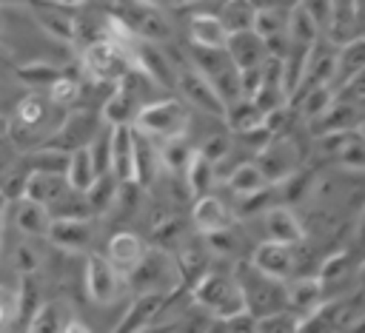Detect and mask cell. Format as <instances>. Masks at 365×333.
Wrapping results in <instances>:
<instances>
[{
  "label": "cell",
  "mask_w": 365,
  "mask_h": 333,
  "mask_svg": "<svg viewBox=\"0 0 365 333\" xmlns=\"http://www.w3.org/2000/svg\"><path fill=\"white\" fill-rule=\"evenodd\" d=\"M299 6L308 11V17L317 23V28L328 34V28L334 23V6H331V0H299Z\"/></svg>",
  "instance_id": "41"
},
{
  "label": "cell",
  "mask_w": 365,
  "mask_h": 333,
  "mask_svg": "<svg viewBox=\"0 0 365 333\" xmlns=\"http://www.w3.org/2000/svg\"><path fill=\"white\" fill-rule=\"evenodd\" d=\"M134 128L148 134L157 142H163L168 137L188 134V108L180 97H160V100L154 97L137 111Z\"/></svg>",
  "instance_id": "6"
},
{
  "label": "cell",
  "mask_w": 365,
  "mask_h": 333,
  "mask_svg": "<svg viewBox=\"0 0 365 333\" xmlns=\"http://www.w3.org/2000/svg\"><path fill=\"white\" fill-rule=\"evenodd\" d=\"M220 20L222 26L231 31H245V28H254V17H257V6L251 0H225L220 6Z\"/></svg>",
  "instance_id": "34"
},
{
  "label": "cell",
  "mask_w": 365,
  "mask_h": 333,
  "mask_svg": "<svg viewBox=\"0 0 365 333\" xmlns=\"http://www.w3.org/2000/svg\"><path fill=\"white\" fill-rule=\"evenodd\" d=\"M108 171L128 182L134 179V125H111V165Z\"/></svg>",
  "instance_id": "23"
},
{
  "label": "cell",
  "mask_w": 365,
  "mask_h": 333,
  "mask_svg": "<svg viewBox=\"0 0 365 333\" xmlns=\"http://www.w3.org/2000/svg\"><path fill=\"white\" fill-rule=\"evenodd\" d=\"M26 91H29V88L23 85V80L17 77V71L0 68V117H9L11 108L17 105V100H20Z\"/></svg>",
  "instance_id": "39"
},
{
  "label": "cell",
  "mask_w": 365,
  "mask_h": 333,
  "mask_svg": "<svg viewBox=\"0 0 365 333\" xmlns=\"http://www.w3.org/2000/svg\"><path fill=\"white\" fill-rule=\"evenodd\" d=\"M145 3H154V6H160V9H177V6H182V0H145Z\"/></svg>",
  "instance_id": "44"
},
{
  "label": "cell",
  "mask_w": 365,
  "mask_h": 333,
  "mask_svg": "<svg viewBox=\"0 0 365 333\" xmlns=\"http://www.w3.org/2000/svg\"><path fill=\"white\" fill-rule=\"evenodd\" d=\"M188 60L205 74V80L214 85V91L220 94V100L225 105L245 97L242 83H240V68L234 65V60L225 48H194V46H188Z\"/></svg>",
  "instance_id": "8"
},
{
  "label": "cell",
  "mask_w": 365,
  "mask_h": 333,
  "mask_svg": "<svg viewBox=\"0 0 365 333\" xmlns=\"http://www.w3.org/2000/svg\"><path fill=\"white\" fill-rule=\"evenodd\" d=\"M46 242H51L57 250H63L68 256L88 253L94 245V216H88V219H51Z\"/></svg>",
  "instance_id": "14"
},
{
  "label": "cell",
  "mask_w": 365,
  "mask_h": 333,
  "mask_svg": "<svg viewBox=\"0 0 365 333\" xmlns=\"http://www.w3.org/2000/svg\"><path fill=\"white\" fill-rule=\"evenodd\" d=\"M225 51L231 54L234 65L242 71V68H254V65H262V60L268 57V46L265 40L254 31V28H245V31H231L228 34V43H225Z\"/></svg>",
  "instance_id": "21"
},
{
  "label": "cell",
  "mask_w": 365,
  "mask_h": 333,
  "mask_svg": "<svg viewBox=\"0 0 365 333\" xmlns=\"http://www.w3.org/2000/svg\"><path fill=\"white\" fill-rule=\"evenodd\" d=\"M9 3H23V0H0V9H3V6H9Z\"/></svg>",
  "instance_id": "46"
},
{
  "label": "cell",
  "mask_w": 365,
  "mask_h": 333,
  "mask_svg": "<svg viewBox=\"0 0 365 333\" xmlns=\"http://www.w3.org/2000/svg\"><path fill=\"white\" fill-rule=\"evenodd\" d=\"M225 185H228V188H231V194L240 199V196H251V194L262 191V188H265V185H271V182L265 179V174H262V168L257 165V159H248V162L234 165V171L228 174Z\"/></svg>",
  "instance_id": "29"
},
{
  "label": "cell",
  "mask_w": 365,
  "mask_h": 333,
  "mask_svg": "<svg viewBox=\"0 0 365 333\" xmlns=\"http://www.w3.org/2000/svg\"><path fill=\"white\" fill-rule=\"evenodd\" d=\"M71 322H74V316H71L68 305H63V302H57V299H43L40 307L34 310V316L29 319L26 330H31V333H43V330H68Z\"/></svg>",
  "instance_id": "28"
},
{
  "label": "cell",
  "mask_w": 365,
  "mask_h": 333,
  "mask_svg": "<svg viewBox=\"0 0 365 333\" xmlns=\"http://www.w3.org/2000/svg\"><path fill=\"white\" fill-rule=\"evenodd\" d=\"M228 28L222 26L220 14H191L188 20V46L194 48H225Z\"/></svg>",
  "instance_id": "24"
},
{
  "label": "cell",
  "mask_w": 365,
  "mask_h": 333,
  "mask_svg": "<svg viewBox=\"0 0 365 333\" xmlns=\"http://www.w3.org/2000/svg\"><path fill=\"white\" fill-rule=\"evenodd\" d=\"M103 125H106V120H103L100 108L91 111V108H77V105H74V108L66 111V117H63V122L57 125V131L51 134L48 145H57V148H63V151L83 148V145H88V142L100 134Z\"/></svg>",
  "instance_id": "11"
},
{
  "label": "cell",
  "mask_w": 365,
  "mask_h": 333,
  "mask_svg": "<svg viewBox=\"0 0 365 333\" xmlns=\"http://www.w3.org/2000/svg\"><path fill=\"white\" fill-rule=\"evenodd\" d=\"M46 94L54 105L60 108H74L83 97V77L77 74H68V71H60L48 85H46Z\"/></svg>",
  "instance_id": "32"
},
{
  "label": "cell",
  "mask_w": 365,
  "mask_h": 333,
  "mask_svg": "<svg viewBox=\"0 0 365 333\" xmlns=\"http://www.w3.org/2000/svg\"><path fill=\"white\" fill-rule=\"evenodd\" d=\"M68 188V179L63 171H31L29 179H26V191L23 196L34 199V202H43L46 208Z\"/></svg>",
  "instance_id": "26"
},
{
  "label": "cell",
  "mask_w": 365,
  "mask_h": 333,
  "mask_svg": "<svg viewBox=\"0 0 365 333\" xmlns=\"http://www.w3.org/2000/svg\"><path fill=\"white\" fill-rule=\"evenodd\" d=\"M66 179H68V185L77 188V191H88V185L97 179V168H94V159H91V154H88V145L74 148V151L68 154Z\"/></svg>",
  "instance_id": "33"
},
{
  "label": "cell",
  "mask_w": 365,
  "mask_h": 333,
  "mask_svg": "<svg viewBox=\"0 0 365 333\" xmlns=\"http://www.w3.org/2000/svg\"><path fill=\"white\" fill-rule=\"evenodd\" d=\"M165 299H168V293H137L128 302L117 330H151L163 305H165Z\"/></svg>",
  "instance_id": "20"
},
{
  "label": "cell",
  "mask_w": 365,
  "mask_h": 333,
  "mask_svg": "<svg viewBox=\"0 0 365 333\" xmlns=\"http://www.w3.org/2000/svg\"><path fill=\"white\" fill-rule=\"evenodd\" d=\"M356 233H359V242L365 245V211H362V219H359V228H356Z\"/></svg>",
  "instance_id": "45"
},
{
  "label": "cell",
  "mask_w": 365,
  "mask_h": 333,
  "mask_svg": "<svg viewBox=\"0 0 365 333\" xmlns=\"http://www.w3.org/2000/svg\"><path fill=\"white\" fill-rule=\"evenodd\" d=\"M336 162L342 168H351V171H365V131L362 128L351 131L342 151L336 154Z\"/></svg>",
  "instance_id": "38"
},
{
  "label": "cell",
  "mask_w": 365,
  "mask_h": 333,
  "mask_svg": "<svg viewBox=\"0 0 365 333\" xmlns=\"http://www.w3.org/2000/svg\"><path fill=\"white\" fill-rule=\"evenodd\" d=\"M48 213H51V219H88V216H94L86 191H77L71 185L48 205Z\"/></svg>",
  "instance_id": "31"
},
{
  "label": "cell",
  "mask_w": 365,
  "mask_h": 333,
  "mask_svg": "<svg viewBox=\"0 0 365 333\" xmlns=\"http://www.w3.org/2000/svg\"><path fill=\"white\" fill-rule=\"evenodd\" d=\"M319 282H322V290H328L331 285H339L342 279H348L351 276V259H348V253H334V256H328L325 262H322V268H319Z\"/></svg>",
  "instance_id": "40"
},
{
  "label": "cell",
  "mask_w": 365,
  "mask_h": 333,
  "mask_svg": "<svg viewBox=\"0 0 365 333\" xmlns=\"http://www.w3.org/2000/svg\"><path fill=\"white\" fill-rule=\"evenodd\" d=\"M182 3H197V0H182Z\"/></svg>",
  "instance_id": "48"
},
{
  "label": "cell",
  "mask_w": 365,
  "mask_h": 333,
  "mask_svg": "<svg viewBox=\"0 0 365 333\" xmlns=\"http://www.w3.org/2000/svg\"><path fill=\"white\" fill-rule=\"evenodd\" d=\"M60 6H66V9H71V11H80V9H86L88 6V0H57Z\"/></svg>",
  "instance_id": "43"
},
{
  "label": "cell",
  "mask_w": 365,
  "mask_h": 333,
  "mask_svg": "<svg viewBox=\"0 0 365 333\" xmlns=\"http://www.w3.org/2000/svg\"><path fill=\"white\" fill-rule=\"evenodd\" d=\"M29 20L54 43H74L77 40V14L57 0H26Z\"/></svg>",
  "instance_id": "12"
},
{
  "label": "cell",
  "mask_w": 365,
  "mask_h": 333,
  "mask_svg": "<svg viewBox=\"0 0 365 333\" xmlns=\"http://www.w3.org/2000/svg\"><path fill=\"white\" fill-rule=\"evenodd\" d=\"M251 265H257L259 270H265L268 276H277V279H291L297 273V248L288 245V242H277V239H265L259 242L251 256H248Z\"/></svg>",
  "instance_id": "16"
},
{
  "label": "cell",
  "mask_w": 365,
  "mask_h": 333,
  "mask_svg": "<svg viewBox=\"0 0 365 333\" xmlns=\"http://www.w3.org/2000/svg\"><path fill=\"white\" fill-rule=\"evenodd\" d=\"M128 68H131L128 54H125L111 37L103 34V37H94V40L83 43V51H80V71H83L88 80L114 85Z\"/></svg>",
  "instance_id": "7"
},
{
  "label": "cell",
  "mask_w": 365,
  "mask_h": 333,
  "mask_svg": "<svg viewBox=\"0 0 365 333\" xmlns=\"http://www.w3.org/2000/svg\"><path fill=\"white\" fill-rule=\"evenodd\" d=\"M299 324H302V316L291 307H282V310H274L268 316H259L254 330H259V333H294V330H299Z\"/></svg>",
  "instance_id": "37"
},
{
  "label": "cell",
  "mask_w": 365,
  "mask_h": 333,
  "mask_svg": "<svg viewBox=\"0 0 365 333\" xmlns=\"http://www.w3.org/2000/svg\"><path fill=\"white\" fill-rule=\"evenodd\" d=\"M257 165L262 168L268 182H285L291 174H297L299 168V151L297 142L277 134L271 137L259 151H257Z\"/></svg>",
  "instance_id": "13"
},
{
  "label": "cell",
  "mask_w": 365,
  "mask_h": 333,
  "mask_svg": "<svg viewBox=\"0 0 365 333\" xmlns=\"http://www.w3.org/2000/svg\"><path fill=\"white\" fill-rule=\"evenodd\" d=\"M66 111H68V108L54 105L46 91L29 88V91L17 100V105L11 108L6 131H9V137L14 139V145H17L20 151H31V148L46 145V142L51 139V134H54L57 125L63 122Z\"/></svg>",
  "instance_id": "1"
},
{
  "label": "cell",
  "mask_w": 365,
  "mask_h": 333,
  "mask_svg": "<svg viewBox=\"0 0 365 333\" xmlns=\"http://www.w3.org/2000/svg\"><path fill=\"white\" fill-rule=\"evenodd\" d=\"M182 179L191 191V196H202L211 191V185L217 182V162L211 157H205L200 148H194V154L188 157V165L182 171Z\"/></svg>",
  "instance_id": "27"
},
{
  "label": "cell",
  "mask_w": 365,
  "mask_h": 333,
  "mask_svg": "<svg viewBox=\"0 0 365 333\" xmlns=\"http://www.w3.org/2000/svg\"><path fill=\"white\" fill-rule=\"evenodd\" d=\"M365 71V34L348 37L336 51V68H334V91L345 88L354 77Z\"/></svg>",
  "instance_id": "22"
},
{
  "label": "cell",
  "mask_w": 365,
  "mask_h": 333,
  "mask_svg": "<svg viewBox=\"0 0 365 333\" xmlns=\"http://www.w3.org/2000/svg\"><path fill=\"white\" fill-rule=\"evenodd\" d=\"M17 319V296L0 287V330H6Z\"/></svg>",
  "instance_id": "42"
},
{
  "label": "cell",
  "mask_w": 365,
  "mask_h": 333,
  "mask_svg": "<svg viewBox=\"0 0 365 333\" xmlns=\"http://www.w3.org/2000/svg\"><path fill=\"white\" fill-rule=\"evenodd\" d=\"M334 97H336V91L331 85H314V88L297 94L291 102L299 105V114L305 120H317V117H322L328 111V105L334 102Z\"/></svg>",
  "instance_id": "35"
},
{
  "label": "cell",
  "mask_w": 365,
  "mask_h": 333,
  "mask_svg": "<svg viewBox=\"0 0 365 333\" xmlns=\"http://www.w3.org/2000/svg\"><path fill=\"white\" fill-rule=\"evenodd\" d=\"M174 91L180 94V100L208 117H222L225 114V102L220 100V94L214 91V85L205 80V74L185 57L182 63H177V83Z\"/></svg>",
  "instance_id": "10"
},
{
  "label": "cell",
  "mask_w": 365,
  "mask_h": 333,
  "mask_svg": "<svg viewBox=\"0 0 365 333\" xmlns=\"http://www.w3.org/2000/svg\"><path fill=\"white\" fill-rule=\"evenodd\" d=\"M234 273H237V282H240V290H242L245 310L254 313L257 319L288 307V285H285V279L268 276L265 270H259L248 259L234 262Z\"/></svg>",
  "instance_id": "3"
},
{
  "label": "cell",
  "mask_w": 365,
  "mask_h": 333,
  "mask_svg": "<svg viewBox=\"0 0 365 333\" xmlns=\"http://www.w3.org/2000/svg\"><path fill=\"white\" fill-rule=\"evenodd\" d=\"M288 307L291 310H297L302 319L311 313V310H317L319 305H322V299H325V290H322V282H319V276H291L288 282Z\"/></svg>",
  "instance_id": "25"
},
{
  "label": "cell",
  "mask_w": 365,
  "mask_h": 333,
  "mask_svg": "<svg viewBox=\"0 0 365 333\" xmlns=\"http://www.w3.org/2000/svg\"><path fill=\"white\" fill-rule=\"evenodd\" d=\"M9 259H11V268H14L20 276L37 273L40 265H43V256H40L37 245L31 242V236H23V233H20V239L14 242V248L9 250Z\"/></svg>",
  "instance_id": "36"
},
{
  "label": "cell",
  "mask_w": 365,
  "mask_h": 333,
  "mask_svg": "<svg viewBox=\"0 0 365 333\" xmlns=\"http://www.w3.org/2000/svg\"><path fill=\"white\" fill-rule=\"evenodd\" d=\"M117 194H120V179H117L111 171L97 174V179H94V182L88 185V191H86L94 219L111 213V208H114V202H117Z\"/></svg>",
  "instance_id": "30"
},
{
  "label": "cell",
  "mask_w": 365,
  "mask_h": 333,
  "mask_svg": "<svg viewBox=\"0 0 365 333\" xmlns=\"http://www.w3.org/2000/svg\"><path fill=\"white\" fill-rule=\"evenodd\" d=\"M9 205V216L17 233L31 236V239H46L48 236V225H51V213L43 202H34L29 196H17Z\"/></svg>",
  "instance_id": "17"
},
{
  "label": "cell",
  "mask_w": 365,
  "mask_h": 333,
  "mask_svg": "<svg viewBox=\"0 0 365 333\" xmlns=\"http://www.w3.org/2000/svg\"><path fill=\"white\" fill-rule=\"evenodd\" d=\"M188 293H191L194 305H200L211 319H222V316H231L245 307L242 290H240V282L234 273V262L228 268L211 265L200 279H194L188 285Z\"/></svg>",
  "instance_id": "2"
},
{
  "label": "cell",
  "mask_w": 365,
  "mask_h": 333,
  "mask_svg": "<svg viewBox=\"0 0 365 333\" xmlns=\"http://www.w3.org/2000/svg\"><path fill=\"white\" fill-rule=\"evenodd\" d=\"M359 279H362V285H365V262H362V268H359Z\"/></svg>",
  "instance_id": "47"
},
{
  "label": "cell",
  "mask_w": 365,
  "mask_h": 333,
  "mask_svg": "<svg viewBox=\"0 0 365 333\" xmlns=\"http://www.w3.org/2000/svg\"><path fill=\"white\" fill-rule=\"evenodd\" d=\"M145 250H148L145 239H143L137 231H128V228L111 233L108 242H106V256H108V262H111L123 276H128V273L140 265V259L145 256Z\"/></svg>",
  "instance_id": "18"
},
{
  "label": "cell",
  "mask_w": 365,
  "mask_h": 333,
  "mask_svg": "<svg viewBox=\"0 0 365 333\" xmlns=\"http://www.w3.org/2000/svg\"><path fill=\"white\" fill-rule=\"evenodd\" d=\"M108 14L120 20L131 34L154 43H171L174 37V23L168 20L165 9L145 3V0H111Z\"/></svg>",
  "instance_id": "5"
},
{
  "label": "cell",
  "mask_w": 365,
  "mask_h": 333,
  "mask_svg": "<svg viewBox=\"0 0 365 333\" xmlns=\"http://www.w3.org/2000/svg\"><path fill=\"white\" fill-rule=\"evenodd\" d=\"M125 276L108 262L106 253H86V265H83V290L88 296V302L94 305H114L120 299V293L125 290Z\"/></svg>",
  "instance_id": "9"
},
{
  "label": "cell",
  "mask_w": 365,
  "mask_h": 333,
  "mask_svg": "<svg viewBox=\"0 0 365 333\" xmlns=\"http://www.w3.org/2000/svg\"><path fill=\"white\" fill-rule=\"evenodd\" d=\"M125 285L134 293H174L185 287L174 253L160 245H148L140 265L125 276Z\"/></svg>",
  "instance_id": "4"
},
{
  "label": "cell",
  "mask_w": 365,
  "mask_h": 333,
  "mask_svg": "<svg viewBox=\"0 0 365 333\" xmlns=\"http://www.w3.org/2000/svg\"><path fill=\"white\" fill-rule=\"evenodd\" d=\"M262 228H265V236L277 239V242L297 245V242L305 239V228L288 205H268L262 211Z\"/></svg>",
  "instance_id": "19"
},
{
  "label": "cell",
  "mask_w": 365,
  "mask_h": 333,
  "mask_svg": "<svg viewBox=\"0 0 365 333\" xmlns=\"http://www.w3.org/2000/svg\"><path fill=\"white\" fill-rule=\"evenodd\" d=\"M231 225H234V208L228 202H222L220 196H214L211 191L191 199V228L197 233L211 236Z\"/></svg>",
  "instance_id": "15"
}]
</instances>
